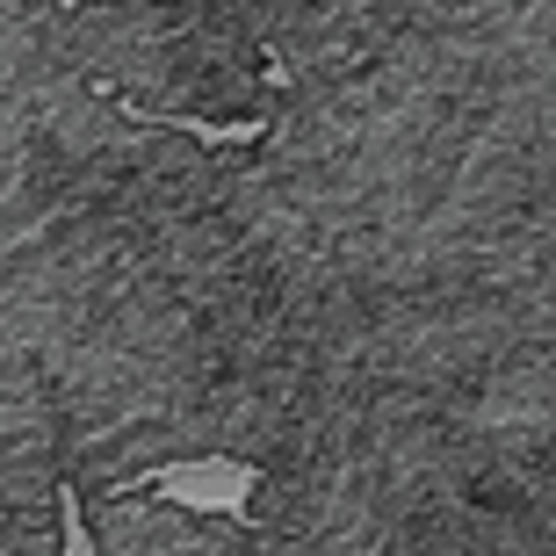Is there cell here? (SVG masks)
Masks as SVG:
<instances>
[{
  "instance_id": "6da1fadb",
  "label": "cell",
  "mask_w": 556,
  "mask_h": 556,
  "mask_svg": "<svg viewBox=\"0 0 556 556\" xmlns=\"http://www.w3.org/2000/svg\"><path fill=\"white\" fill-rule=\"evenodd\" d=\"M87 520V542L94 556H311L296 542L253 528L247 514L225 520V514H188V506H166V498H94L80 506Z\"/></svg>"
}]
</instances>
